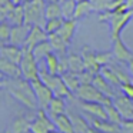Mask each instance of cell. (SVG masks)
Wrapping results in <instances>:
<instances>
[{"instance_id":"obj_32","label":"cell","mask_w":133,"mask_h":133,"mask_svg":"<svg viewBox=\"0 0 133 133\" xmlns=\"http://www.w3.org/2000/svg\"><path fill=\"white\" fill-rule=\"evenodd\" d=\"M69 116L72 117L75 133H87V130L90 129V124L82 116H79V115H69Z\"/></svg>"},{"instance_id":"obj_12","label":"cell","mask_w":133,"mask_h":133,"mask_svg":"<svg viewBox=\"0 0 133 133\" xmlns=\"http://www.w3.org/2000/svg\"><path fill=\"white\" fill-rule=\"evenodd\" d=\"M113 104L117 107L123 119H133V99L122 93L113 99Z\"/></svg>"},{"instance_id":"obj_20","label":"cell","mask_w":133,"mask_h":133,"mask_svg":"<svg viewBox=\"0 0 133 133\" xmlns=\"http://www.w3.org/2000/svg\"><path fill=\"white\" fill-rule=\"evenodd\" d=\"M49 42H50V44H52L55 53H57L59 56L67 55V49H69L70 43H67L60 35H57V33H52V35H49Z\"/></svg>"},{"instance_id":"obj_38","label":"cell","mask_w":133,"mask_h":133,"mask_svg":"<svg viewBox=\"0 0 133 133\" xmlns=\"http://www.w3.org/2000/svg\"><path fill=\"white\" fill-rule=\"evenodd\" d=\"M16 3L13 0H0V19L2 20H6L7 15L15 9Z\"/></svg>"},{"instance_id":"obj_8","label":"cell","mask_w":133,"mask_h":133,"mask_svg":"<svg viewBox=\"0 0 133 133\" xmlns=\"http://www.w3.org/2000/svg\"><path fill=\"white\" fill-rule=\"evenodd\" d=\"M33 84V89H35V93H36V97H37V103H39V109H44L47 110L50 106V102L53 100L55 97V93L53 90L50 89L47 84H44L40 79L37 80H33L32 82Z\"/></svg>"},{"instance_id":"obj_49","label":"cell","mask_w":133,"mask_h":133,"mask_svg":"<svg viewBox=\"0 0 133 133\" xmlns=\"http://www.w3.org/2000/svg\"><path fill=\"white\" fill-rule=\"evenodd\" d=\"M46 3H50V2H59V0H44Z\"/></svg>"},{"instance_id":"obj_47","label":"cell","mask_w":133,"mask_h":133,"mask_svg":"<svg viewBox=\"0 0 133 133\" xmlns=\"http://www.w3.org/2000/svg\"><path fill=\"white\" fill-rule=\"evenodd\" d=\"M13 2H15L16 4H22V3L24 2V0H13Z\"/></svg>"},{"instance_id":"obj_37","label":"cell","mask_w":133,"mask_h":133,"mask_svg":"<svg viewBox=\"0 0 133 133\" xmlns=\"http://www.w3.org/2000/svg\"><path fill=\"white\" fill-rule=\"evenodd\" d=\"M63 22H64L63 17L49 19V20L46 22V24H44V30H46L49 35H52V33H57L59 29L62 27V24H63Z\"/></svg>"},{"instance_id":"obj_50","label":"cell","mask_w":133,"mask_h":133,"mask_svg":"<svg viewBox=\"0 0 133 133\" xmlns=\"http://www.w3.org/2000/svg\"><path fill=\"white\" fill-rule=\"evenodd\" d=\"M76 2H82V0H76Z\"/></svg>"},{"instance_id":"obj_44","label":"cell","mask_w":133,"mask_h":133,"mask_svg":"<svg viewBox=\"0 0 133 133\" xmlns=\"http://www.w3.org/2000/svg\"><path fill=\"white\" fill-rule=\"evenodd\" d=\"M127 69H129V73H130V76H132V79H133V57L127 62Z\"/></svg>"},{"instance_id":"obj_35","label":"cell","mask_w":133,"mask_h":133,"mask_svg":"<svg viewBox=\"0 0 133 133\" xmlns=\"http://www.w3.org/2000/svg\"><path fill=\"white\" fill-rule=\"evenodd\" d=\"M10 35H12V24L7 20L0 22V43H10Z\"/></svg>"},{"instance_id":"obj_16","label":"cell","mask_w":133,"mask_h":133,"mask_svg":"<svg viewBox=\"0 0 133 133\" xmlns=\"http://www.w3.org/2000/svg\"><path fill=\"white\" fill-rule=\"evenodd\" d=\"M35 116H36V113L33 116H27V115L17 116V117L12 122V124H10L9 132L10 133H29Z\"/></svg>"},{"instance_id":"obj_24","label":"cell","mask_w":133,"mask_h":133,"mask_svg":"<svg viewBox=\"0 0 133 133\" xmlns=\"http://www.w3.org/2000/svg\"><path fill=\"white\" fill-rule=\"evenodd\" d=\"M42 63L46 66V69L53 75H60V56L57 53L52 52Z\"/></svg>"},{"instance_id":"obj_52","label":"cell","mask_w":133,"mask_h":133,"mask_svg":"<svg viewBox=\"0 0 133 133\" xmlns=\"http://www.w3.org/2000/svg\"><path fill=\"white\" fill-rule=\"evenodd\" d=\"M29 133H32V132H29Z\"/></svg>"},{"instance_id":"obj_46","label":"cell","mask_w":133,"mask_h":133,"mask_svg":"<svg viewBox=\"0 0 133 133\" xmlns=\"http://www.w3.org/2000/svg\"><path fill=\"white\" fill-rule=\"evenodd\" d=\"M126 4H127V9L133 12V0H126Z\"/></svg>"},{"instance_id":"obj_9","label":"cell","mask_w":133,"mask_h":133,"mask_svg":"<svg viewBox=\"0 0 133 133\" xmlns=\"http://www.w3.org/2000/svg\"><path fill=\"white\" fill-rule=\"evenodd\" d=\"M79 107L83 110L84 113H87L89 116L97 119H107V112H106V106L103 103H97V102H84V100H79ZM109 120V119H107Z\"/></svg>"},{"instance_id":"obj_11","label":"cell","mask_w":133,"mask_h":133,"mask_svg":"<svg viewBox=\"0 0 133 133\" xmlns=\"http://www.w3.org/2000/svg\"><path fill=\"white\" fill-rule=\"evenodd\" d=\"M80 55H82V57H83L86 70L92 72L93 75L100 73L102 66L99 64L97 57H96V52L92 49V47H90V46H83V47H82V50H80Z\"/></svg>"},{"instance_id":"obj_28","label":"cell","mask_w":133,"mask_h":133,"mask_svg":"<svg viewBox=\"0 0 133 133\" xmlns=\"http://www.w3.org/2000/svg\"><path fill=\"white\" fill-rule=\"evenodd\" d=\"M67 59H69V70L75 73H82L83 70H86V66H84V62L82 55H77V53H69L67 55Z\"/></svg>"},{"instance_id":"obj_39","label":"cell","mask_w":133,"mask_h":133,"mask_svg":"<svg viewBox=\"0 0 133 133\" xmlns=\"http://www.w3.org/2000/svg\"><path fill=\"white\" fill-rule=\"evenodd\" d=\"M110 66L113 67V70H115L116 75L119 76V79H120L122 83H130V82H132V76H130V73L127 75L126 70H124L123 67H120L119 64H116V62H115L113 64H110Z\"/></svg>"},{"instance_id":"obj_29","label":"cell","mask_w":133,"mask_h":133,"mask_svg":"<svg viewBox=\"0 0 133 133\" xmlns=\"http://www.w3.org/2000/svg\"><path fill=\"white\" fill-rule=\"evenodd\" d=\"M92 12H95V9H93V4H92L90 0H82V2H77L76 12H75V19H77V20L84 19V17H87Z\"/></svg>"},{"instance_id":"obj_33","label":"cell","mask_w":133,"mask_h":133,"mask_svg":"<svg viewBox=\"0 0 133 133\" xmlns=\"http://www.w3.org/2000/svg\"><path fill=\"white\" fill-rule=\"evenodd\" d=\"M63 17V13H62V7L59 2H50L46 4V19H59Z\"/></svg>"},{"instance_id":"obj_41","label":"cell","mask_w":133,"mask_h":133,"mask_svg":"<svg viewBox=\"0 0 133 133\" xmlns=\"http://www.w3.org/2000/svg\"><path fill=\"white\" fill-rule=\"evenodd\" d=\"M95 76L96 75H93L92 72H89V70H83L82 73H79V77H80L82 84H90V83H93Z\"/></svg>"},{"instance_id":"obj_25","label":"cell","mask_w":133,"mask_h":133,"mask_svg":"<svg viewBox=\"0 0 133 133\" xmlns=\"http://www.w3.org/2000/svg\"><path fill=\"white\" fill-rule=\"evenodd\" d=\"M7 22L12 26H19V24L24 23V9H23V3L22 4H16L15 9L7 15Z\"/></svg>"},{"instance_id":"obj_26","label":"cell","mask_w":133,"mask_h":133,"mask_svg":"<svg viewBox=\"0 0 133 133\" xmlns=\"http://www.w3.org/2000/svg\"><path fill=\"white\" fill-rule=\"evenodd\" d=\"M52 52H55V50H53L49 39L44 40V42H42V43H39L37 46H35V49H33V55L36 56V59H37L39 62H43Z\"/></svg>"},{"instance_id":"obj_19","label":"cell","mask_w":133,"mask_h":133,"mask_svg":"<svg viewBox=\"0 0 133 133\" xmlns=\"http://www.w3.org/2000/svg\"><path fill=\"white\" fill-rule=\"evenodd\" d=\"M90 122H92V126L96 127V129H99L100 132L103 133H119V130L122 129L120 124L117 123H113V122L110 120H103V119H97V117H93L90 119Z\"/></svg>"},{"instance_id":"obj_21","label":"cell","mask_w":133,"mask_h":133,"mask_svg":"<svg viewBox=\"0 0 133 133\" xmlns=\"http://www.w3.org/2000/svg\"><path fill=\"white\" fill-rule=\"evenodd\" d=\"M53 122L56 124V129L62 133H75V127H73V122H72V117L67 116L66 113L63 115H59V116H55L52 117Z\"/></svg>"},{"instance_id":"obj_17","label":"cell","mask_w":133,"mask_h":133,"mask_svg":"<svg viewBox=\"0 0 133 133\" xmlns=\"http://www.w3.org/2000/svg\"><path fill=\"white\" fill-rule=\"evenodd\" d=\"M0 72H2L3 77H23L20 64L6 57H0Z\"/></svg>"},{"instance_id":"obj_4","label":"cell","mask_w":133,"mask_h":133,"mask_svg":"<svg viewBox=\"0 0 133 133\" xmlns=\"http://www.w3.org/2000/svg\"><path fill=\"white\" fill-rule=\"evenodd\" d=\"M39 64H40V80L53 90L55 96L64 97V99L66 97L73 99V93L70 92V89L66 86L62 75H53V73H50L49 70L46 69V66L42 64V62H39Z\"/></svg>"},{"instance_id":"obj_5","label":"cell","mask_w":133,"mask_h":133,"mask_svg":"<svg viewBox=\"0 0 133 133\" xmlns=\"http://www.w3.org/2000/svg\"><path fill=\"white\" fill-rule=\"evenodd\" d=\"M20 69H22L23 77L27 79V80L33 82V80L40 79V64H39V60L33 55V50L27 49V47H24V55L20 62Z\"/></svg>"},{"instance_id":"obj_43","label":"cell","mask_w":133,"mask_h":133,"mask_svg":"<svg viewBox=\"0 0 133 133\" xmlns=\"http://www.w3.org/2000/svg\"><path fill=\"white\" fill-rule=\"evenodd\" d=\"M120 127L124 133H133V119H123Z\"/></svg>"},{"instance_id":"obj_15","label":"cell","mask_w":133,"mask_h":133,"mask_svg":"<svg viewBox=\"0 0 133 133\" xmlns=\"http://www.w3.org/2000/svg\"><path fill=\"white\" fill-rule=\"evenodd\" d=\"M30 27L32 26H29V24H26V23L19 24V26H12L10 43L24 47L26 40H27V36H29V32H30Z\"/></svg>"},{"instance_id":"obj_36","label":"cell","mask_w":133,"mask_h":133,"mask_svg":"<svg viewBox=\"0 0 133 133\" xmlns=\"http://www.w3.org/2000/svg\"><path fill=\"white\" fill-rule=\"evenodd\" d=\"M106 112H107V119H109L110 122H113V123H117V124H122L123 117H122L120 112H119L117 107H116L113 103L106 104Z\"/></svg>"},{"instance_id":"obj_30","label":"cell","mask_w":133,"mask_h":133,"mask_svg":"<svg viewBox=\"0 0 133 133\" xmlns=\"http://www.w3.org/2000/svg\"><path fill=\"white\" fill-rule=\"evenodd\" d=\"M100 75L103 76V77L106 79V80L109 82L110 84H113L115 87H119V89H120L122 82H120V79H119V76L116 75V72L113 70L112 66H102Z\"/></svg>"},{"instance_id":"obj_7","label":"cell","mask_w":133,"mask_h":133,"mask_svg":"<svg viewBox=\"0 0 133 133\" xmlns=\"http://www.w3.org/2000/svg\"><path fill=\"white\" fill-rule=\"evenodd\" d=\"M56 129V124L53 122L52 116L47 115L44 109H37L36 116L32 122L30 132L32 133H49Z\"/></svg>"},{"instance_id":"obj_51","label":"cell","mask_w":133,"mask_h":133,"mask_svg":"<svg viewBox=\"0 0 133 133\" xmlns=\"http://www.w3.org/2000/svg\"><path fill=\"white\" fill-rule=\"evenodd\" d=\"M6 133H10V132H9V130H7V132H6Z\"/></svg>"},{"instance_id":"obj_18","label":"cell","mask_w":133,"mask_h":133,"mask_svg":"<svg viewBox=\"0 0 133 133\" xmlns=\"http://www.w3.org/2000/svg\"><path fill=\"white\" fill-rule=\"evenodd\" d=\"M77 19H64L62 27L59 29L57 35H60L67 43H72L73 37H75V33H76V29H77Z\"/></svg>"},{"instance_id":"obj_42","label":"cell","mask_w":133,"mask_h":133,"mask_svg":"<svg viewBox=\"0 0 133 133\" xmlns=\"http://www.w3.org/2000/svg\"><path fill=\"white\" fill-rule=\"evenodd\" d=\"M120 90H122L123 95L127 96V97L133 99V82H130V83H122Z\"/></svg>"},{"instance_id":"obj_14","label":"cell","mask_w":133,"mask_h":133,"mask_svg":"<svg viewBox=\"0 0 133 133\" xmlns=\"http://www.w3.org/2000/svg\"><path fill=\"white\" fill-rule=\"evenodd\" d=\"M113 46H112V52L113 55H115L116 60L119 62V63H127V62L130 60V59L133 57V53L132 50L129 49V47L126 46V44L123 43V40L120 39H116L115 42H112Z\"/></svg>"},{"instance_id":"obj_2","label":"cell","mask_w":133,"mask_h":133,"mask_svg":"<svg viewBox=\"0 0 133 133\" xmlns=\"http://www.w3.org/2000/svg\"><path fill=\"white\" fill-rule=\"evenodd\" d=\"M133 17V12L127 10V12H119V10H106L102 12L99 16L100 22H107L110 26V39L115 42L116 39H120L123 29L129 24V22Z\"/></svg>"},{"instance_id":"obj_13","label":"cell","mask_w":133,"mask_h":133,"mask_svg":"<svg viewBox=\"0 0 133 133\" xmlns=\"http://www.w3.org/2000/svg\"><path fill=\"white\" fill-rule=\"evenodd\" d=\"M49 39V33L44 30V27L42 26H32L30 27V32H29V36H27V40H26V44L24 47L33 50L35 46H37L39 43L47 40Z\"/></svg>"},{"instance_id":"obj_45","label":"cell","mask_w":133,"mask_h":133,"mask_svg":"<svg viewBox=\"0 0 133 133\" xmlns=\"http://www.w3.org/2000/svg\"><path fill=\"white\" fill-rule=\"evenodd\" d=\"M87 133H103V132H100L99 129H96V127H93V126H92L89 130H87Z\"/></svg>"},{"instance_id":"obj_1","label":"cell","mask_w":133,"mask_h":133,"mask_svg":"<svg viewBox=\"0 0 133 133\" xmlns=\"http://www.w3.org/2000/svg\"><path fill=\"white\" fill-rule=\"evenodd\" d=\"M2 87L12 96L15 100L22 103L29 110H37L39 103L35 89L30 80L24 77H3Z\"/></svg>"},{"instance_id":"obj_48","label":"cell","mask_w":133,"mask_h":133,"mask_svg":"<svg viewBox=\"0 0 133 133\" xmlns=\"http://www.w3.org/2000/svg\"><path fill=\"white\" fill-rule=\"evenodd\" d=\"M49 133H62V132H59L57 129H55V130H52V132H49Z\"/></svg>"},{"instance_id":"obj_22","label":"cell","mask_w":133,"mask_h":133,"mask_svg":"<svg viewBox=\"0 0 133 133\" xmlns=\"http://www.w3.org/2000/svg\"><path fill=\"white\" fill-rule=\"evenodd\" d=\"M93 84H95V86L97 87L102 93H104L106 96H109V97L115 99L116 96H117V95H116V92H115V86L110 84L109 82H107L106 79L100 75V73H97V75L95 76V79H93Z\"/></svg>"},{"instance_id":"obj_3","label":"cell","mask_w":133,"mask_h":133,"mask_svg":"<svg viewBox=\"0 0 133 133\" xmlns=\"http://www.w3.org/2000/svg\"><path fill=\"white\" fill-rule=\"evenodd\" d=\"M46 2L44 0H24V23L29 26H42L44 27L46 19Z\"/></svg>"},{"instance_id":"obj_40","label":"cell","mask_w":133,"mask_h":133,"mask_svg":"<svg viewBox=\"0 0 133 133\" xmlns=\"http://www.w3.org/2000/svg\"><path fill=\"white\" fill-rule=\"evenodd\" d=\"M93 4V9H95V12H106V10L110 9V4H112L113 0H90Z\"/></svg>"},{"instance_id":"obj_31","label":"cell","mask_w":133,"mask_h":133,"mask_svg":"<svg viewBox=\"0 0 133 133\" xmlns=\"http://www.w3.org/2000/svg\"><path fill=\"white\" fill-rule=\"evenodd\" d=\"M62 7V13H63V19H73L76 12V6L77 2L76 0H59Z\"/></svg>"},{"instance_id":"obj_27","label":"cell","mask_w":133,"mask_h":133,"mask_svg":"<svg viewBox=\"0 0 133 133\" xmlns=\"http://www.w3.org/2000/svg\"><path fill=\"white\" fill-rule=\"evenodd\" d=\"M62 77H63L64 83H66V86L70 89V92L75 95L76 92H77V89L80 87L82 82H80V77H79V73H75V72H66L62 75Z\"/></svg>"},{"instance_id":"obj_34","label":"cell","mask_w":133,"mask_h":133,"mask_svg":"<svg viewBox=\"0 0 133 133\" xmlns=\"http://www.w3.org/2000/svg\"><path fill=\"white\" fill-rule=\"evenodd\" d=\"M96 57H97V62L100 66H110L115 62H117L112 50H107V52H96Z\"/></svg>"},{"instance_id":"obj_23","label":"cell","mask_w":133,"mask_h":133,"mask_svg":"<svg viewBox=\"0 0 133 133\" xmlns=\"http://www.w3.org/2000/svg\"><path fill=\"white\" fill-rule=\"evenodd\" d=\"M47 112H49V115L52 116V117L66 113V100H64V97L55 96L53 100L50 102V106H49V109H47Z\"/></svg>"},{"instance_id":"obj_10","label":"cell","mask_w":133,"mask_h":133,"mask_svg":"<svg viewBox=\"0 0 133 133\" xmlns=\"http://www.w3.org/2000/svg\"><path fill=\"white\" fill-rule=\"evenodd\" d=\"M24 55V47L17 46V44L13 43H6L0 46V57H6L9 60L15 62V63L20 64L22 59Z\"/></svg>"},{"instance_id":"obj_6","label":"cell","mask_w":133,"mask_h":133,"mask_svg":"<svg viewBox=\"0 0 133 133\" xmlns=\"http://www.w3.org/2000/svg\"><path fill=\"white\" fill-rule=\"evenodd\" d=\"M75 96L79 100H84V102H97V103H103L106 104L113 103V99L106 96L104 93H102L97 87L93 83L90 84H80V87L77 89V92L75 93Z\"/></svg>"}]
</instances>
